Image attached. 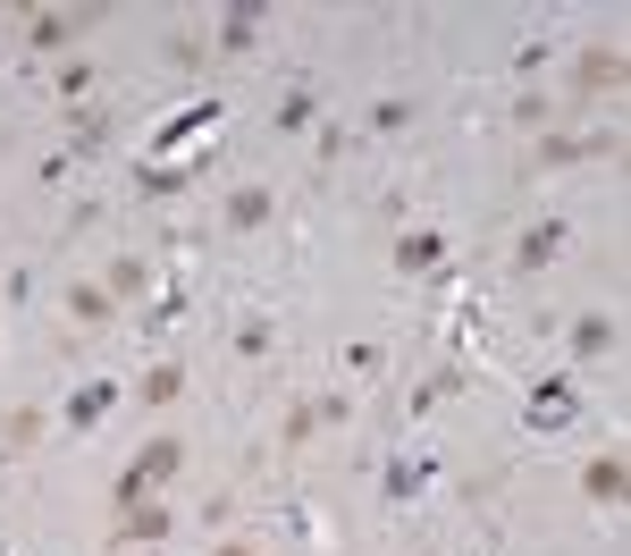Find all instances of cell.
Returning a JSON list of instances; mask_svg holds the SVG:
<instances>
[{"label":"cell","mask_w":631,"mask_h":556,"mask_svg":"<svg viewBox=\"0 0 631 556\" xmlns=\"http://www.w3.org/2000/svg\"><path fill=\"white\" fill-rule=\"evenodd\" d=\"M76 26H85L76 9H34V17H26V42H34V51H67Z\"/></svg>","instance_id":"obj_1"},{"label":"cell","mask_w":631,"mask_h":556,"mask_svg":"<svg viewBox=\"0 0 631 556\" xmlns=\"http://www.w3.org/2000/svg\"><path fill=\"white\" fill-rule=\"evenodd\" d=\"M119 531L144 540V548H160V540H169V506H160V497H135V506H119Z\"/></svg>","instance_id":"obj_2"},{"label":"cell","mask_w":631,"mask_h":556,"mask_svg":"<svg viewBox=\"0 0 631 556\" xmlns=\"http://www.w3.org/2000/svg\"><path fill=\"white\" fill-rule=\"evenodd\" d=\"M581 490L598 497V506H623V490H631V472H623V456H598L590 472H581Z\"/></svg>","instance_id":"obj_3"},{"label":"cell","mask_w":631,"mask_h":556,"mask_svg":"<svg viewBox=\"0 0 631 556\" xmlns=\"http://www.w3.org/2000/svg\"><path fill=\"white\" fill-rule=\"evenodd\" d=\"M572 355H581V362L615 355V321H606V312H581V321H572Z\"/></svg>","instance_id":"obj_4"},{"label":"cell","mask_w":631,"mask_h":556,"mask_svg":"<svg viewBox=\"0 0 631 556\" xmlns=\"http://www.w3.org/2000/svg\"><path fill=\"white\" fill-rule=\"evenodd\" d=\"M67 312H76L85 329H101L110 312H119V304H110V287H101V279H76V287H67Z\"/></svg>","instance_id":"obj_5"},{"label":"cell","mask_w":631,"mask_h":556,"mask_svg":"<svg viewBox=\"0 0 631 556\" xmlns=\"http://www.w3.org/2000/svg\"><path fill=\"white\" fill-rule=\"evenodd\" d=\"M270 211H279V202H270V186H236V195H227V228H261Z\"/></svg>","instance_id":"obj_6"},{"label":"cell","mask_w":631,"mask_h":556,"mask_svg":"<svg viewBox=\"0 0 631 556\" xmlns=\"http://www.w3.org/2000/svg\"><path fill=\"white\" fill-rule=\"evenodd\" d=\"M446 254V236L438 228H412V236H396V270H430Z\"/></svg>","instance_id":"obj_7"},{"label":"cell","mask_w":631,"mask_h":556,"mask_svg":"<svg viewBox=\"0 0 631 556\" xmlns=\"http://www.w3.org/2000/svg\"><path fill=\"white\" fill-rule=\"evenodd\" d=\"M581 94H598V85H623V51H581Z\"/></svg>","instance_id":"obj_8"},{"label":"cell","mask_w":631,"mask_h":556,"mask_svg":"<svg viewBox=\"0 0 631 556\" xmlns=\"http://www.w3.org/2000/svg\"><path fill=\"white\" fill-rule=\"evenodd\" d=\"M565 254V220H539L531 236H522V270H539V262H556Z\"/></svg>","instance_id":"obj_9"},{"label":"cell","mask_w":631,"mask_h":556,"mask_svg":"<svg viewBox=\"0 0 631 556\" xmlns=\"http://www.w3.org/2000/svg\"><path fill=\"white\" fill-rule=\"evenodd\" d=\"M252 34H261V9H227L220 17V51H245Z\"/></svg>","instance_id":"obj_10"},{"label":"cell","mask_w":631,"mask_h":556,"mask_svg":"<svg viewBox=\"0 0 631 556\" xmlns=\"http://www.w3.org/2000/svg\"><path fill=\"white\" fill-rule=\"evenodd\" d=\"M177 388H186V371H177V362H152V371H144V405H169Z\"/></svg>","instance_id":"obj_11"},{"label":"cell","mask_w":631,"mask_h":556,"mask_svg":"<svg viewBox=\"0 0 631 556\" xmlns=\"http://www.w3.org/2000/svg\"><path fill=\"white\" fill-rule=\"evenodd\" d=\"M320 119V94H286L279 101V127H312Z\"/></svg>","instance_id":"obj_12"},{"label":"cell","mask_w":631,"mask_h":556,"mask_svg":"<svg viewBox=\"0 0 631 556\" xmlns=\"http://www.w3.org/2000/svg\"><path fill=\"white\" fill-rule=\"evenodd\" d=\"M101 287H110V304H119V295H144V262H119Z\"/></svg>","instance_id":"obj_13"},{"label":"cell","mask_w":631,"mask_h":556,"mask_svg":"<svg viewBox=\"0 0 631 556\" xmlns=\"http://www.w3.org/2000/svg\"><path fill=\"white\" fill-rule=\"evenodd\" d=\"M236 355H245V362H252V355H270V329L245 321V329H236Z\"/></svg>","instance_id":"obj_14"},{"label":"cell","mask_w":631,"mask_h":556,"mask_svg":"<svg viewBox=\"0 0 631 556\" xmlns=\"http://www.w3.org/2000/svg\"><path fill=\"white\" fill-rule=\"evenodd\" d=\"M0 430H9V447H26V438H42V413H9Z\"/></svg>","instance_id":"obj_15"},{"label":"cell","mask_w":631,"mask_h":556,"mask_svg":"<svg viewBox=\"0 0 631 556\" xmlns=\"http://www.w3.org/2000/svg\"><path fill=\"white\" fill-rule=\"evenodd\" d=\"M211 556H252V548H245V540H227V548H211Z\"/></svg>","instance_id":"obj_16"},{"label":"cell","mask_w":631,"mask_h":556,"mask_svg":"<svg viewBox=\"0 0 631 556\" xmlns=\"http://www.w3.org/2000/svg\"><path fill=\"white\" fill-rule=\"evenodd\" d=\"M152 556H169V548H152Z\"/></svg>","instance_id":"obj_17"}]
</instances>
